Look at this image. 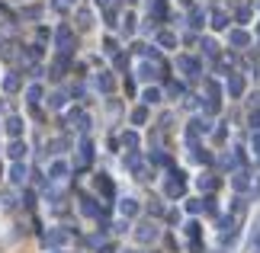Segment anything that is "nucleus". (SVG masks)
Segmentation results:
<instances>
[{
  "instance_id": "6",
  "label": "nucleus",
  "mask_w": 260,
  "mask_h": 253,
  "mask_svg": "<svg viewBox=\"0 0 260 253\" xmlns=\"http://www.w3.org/2000/svg\"><path fill=\"white\" fill-rule=\"evenodd\" d=\"M157 99H161V96H157V90H148V93H145V103H157Z\"/></svg>"
},
{
  "instance_id": "3",
  "label": "nucleus",
  "mask_w": 260,
  "mask_h": 253,
  "mask_svg": "<svg viewBox=\"0 0 260 253\" xmlns=\"http://www.w3.org/2000/svg\"><path fill=\"white\" fill-rule=\"evenodd\" d=\"M16 87H19L16 77H7V80H4V90H7V93H10V90H16Z\"/></svg>"
},
{
  "instance_id": "9",
  "label": "nucleus",
  "mask_w": 260,
  "mask_h": 253,
  "mask_svg": "<svg viewBox=\"0 0 260 253\" xmlns=\"http://www.w3.org/2000/svg\"><path fill=\"white\" fill-rule=\"evenodd\" d=\"M128 253H132V250H128Z\"/></svg>"
},
{
  "instance_id": "5",
  "label": "nucleus",
  "mask_w": 260,
  "mask_h": 253,
  "mask_svg": "<svg viewBox=\"0 0 260 253\" xmlns=\"http://www.w3.org/2000/svg\"><path fill=\"white\" fill-rule=\"evenodd\" d=\"M232 42H235V45H244L247 35H244V32H232Z\"/></svg>"
},
{
  "instance_id": "4",
  "label": "nucleus",
  "mask_w": 260,
  "mask_h": 253,
  "mask_svg": "<svg viewBox=\"0 0 260 253\" xmlns=\"http://www.w3.org/2000/svg\"><path fill=\"white\" fill-rule=\"evenodd\" d=\"M23 151H26V148H23V144H19V141H16V144L10 148V157H23Z\"/></svg>"
},
{
  "instance_id": "1",
  "label": "nucleus",
  "mask_w": 260,
  "mask_h": 253,
  "mask_svg": "<svg viewBox=\"0 0 260 253\" xmlns=\"http://www.w3.org/2000/svg\"><path fill=\"white\" fill-rule=\"evenodd\" d=\"M7 131H10V135H19V131H23V122H19V119H10V122H7Z\"/></svg>"
},
{
  "instance_id": "8",
  "label": "nucleus",
  "mask_w": 260,
  "mask_h": 253,
  "mask_svg": "<svg viewBox=\"0 0 260 253\" xmlns=\"http://www.w3.org/2000/svg\"><path fill=\"white\" fill-rule=\"evenodd\" d=\"M254 148H257V154H260V135H257V138H254Z\"/></svg>"
},
{
  "instance_id": "2",
  "label": "nucleus",
  "mask_w": 260,
  "mask_h": 253,
  "mask_svg": "<svg viewBox=\"0 0 260 253\" xmlns=\"http://www.w3.org/2000/svg\"><path fill=\"white\" fill-rule=\"evenodd\" d=\"M138 237H142V240H154V228H142V231H138Z\"/></svg>"
},
{
  "instance_id": "7",
  "label": "nucleus",
  "mask_w": 260,
  "mask_h": 253,
  "mask_svg": "<svg viewBox=\"0 0 260 253\" xmlns=\"http://www.w3.org/2000/svg\"><path fill=\"white\" fill-rule=\"evenodd\" d=\"M10 176H13V183H23V167H13V173H10Z\"/></svg>"
}]
</instances>
